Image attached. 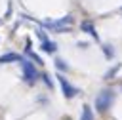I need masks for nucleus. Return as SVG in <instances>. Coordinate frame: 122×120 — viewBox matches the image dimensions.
<instances>
[{
	"label": "nucleus",
	"mask_w": 122,
	"mask_h": 120,
	"mask_svg": "<svg viewBox=\"0 0 122 120\" xmlns=\"http://www.w3.org/2000/svg\"><path fill=\"white\" fill-rule=\"evenodd\" d=\"M112 99H114L112 90L105 88V90H103V91H99V95L95 97V109H97L99 112H107V110H109V107H111V103H112Z\"/></svg>",
	"instance_id": "nucleus-1"
},
{
	"label": "nucleus",
	"mask_w": 122,
	"mask_h": 120,
	"mask_svg": "<svg viewBox=\"0 0 122 120\" xmlns=\"http://www.w3.org/2000/svg\"><path fill=\"white\" fill-rule=\"evenodd\" d=\"M82 120H93V114H92V109L88 105L82 107Z\"/></svg>",
	"instance_id": "nucleus-8"
},
{
	"label": "nucleus",
	"mask_w": 122,
	"mask_h": 120,
	"mask_svg": "<svg viewBox=\"0 0 122 120\" xmlns=\"http://www.w3.org/2000/svg\"><path fill=\"white\" fill-rule=\"evenodd\" d=\"M0 23H2V19H0Z\"/></svg>",
	"instance_id": "nucleus-14"
},
{
	"label": "nucleus",
	"mask_w": 122,
	"mask_h": 120,
	"mask_svg": "<svg viewBox=\"0 0 122 120\" xmlns=\"http://www.w3.org/2000/svg\"><path fill=\"white\" fill-rule=\"evenodd\" d=\"M57 80H59L61 90H63V95H65L67 99H72V97L78 93V90H76V88H74V86H72V84H71V82H69L65 76H61V74H59V76H57Z\"/></svg>",
	"instance_id": "nucleus-4"
},
{
	"label": "nucleus",
	"mask_w": 122,
	"mask_h": 120,
	"mask_svg": "<svg viewBox=\"0 0 122 120\" xmlns=\"http://www.w3.org/2000/svg\"><path fill=\"white\" fill-rule=\"evenodd\" d=\"M42 50H44V51H48V53H53V51L57 50V46H55L53 42L46 40V42H42Z\"/></svg>",
	"instance_id": "nucleus-7"
},
{
	"label": "nucleus",
	"mask_w": 122,
	"mask_h": 120,
	"mask_svg": "<svg viewBox=\"0 0 122 120\" xmlns=\"http://www.w3.org/2000/svg\"><path fill=\"white\" fill-rule=\"evenodd\" d=\"M118 69H120V65H116V67H112V69H111V70H109V72L105 74V78H107V80H109V78H112V76L116 74V70H118Z\"/></svg>",
	"instance_id": "nucleus-10"
},
{
	"label": "nucleus",
	"mask_w": 122,
	"mask_h": 120,
	"mask_svg": "<svg viewBox=\"0 0 122 120\" xmlns=\"http://www.w3.org/2000/svg\"><path fill=\"white\" fill-rule=\"evenodd\" d=\"M63 120H71V118H63Z\"/></svg>",
	"instance_id": "nucleus-13"
},
{
	"label": "nucleus",
	"mask_w": 122,
	"mask_h": 120,
	"mask_svg": "<svg viewBox=\"0 0 122 120\" xmlns=\"http://www.w3.org/2000/svg\"><path fill=\"white\" fill-rule=\"evenodd\" d=\"M103 51H105V57H107V59H112V57H114V50H112L109 44L103 46Z\"/></svg>",
	"instance_id": "nucleus-9"
},
{
	"label": "nucleus",
	"mask_w": 122,
	"mask_h": 120,
	"mask_svg": "<svg viewBox=\"0 0 122 120\" xmlns=\"http://www.w3.org/2000/svg\"><path fill=\"white\" fill-rule=\"evenodd\" d=\"M72 25V15H65L57 21H44V27L46 29H51V30H57V32H63V30H69Z\"/></svg>",
	"instance_id": "nucleus-2"
},
{
	"label": "nucleus",
	"mask_w": 122,
	"mask_h": 120,
	"mask_svg": "<svg viewBox=\"0 0 122 120\" xmlns=\"http://www.w3.org/2000/svg\"><path fill=\"white\" fill-rule=\"evenodd\" d=\"M21 61H23V59H21ZM38 76H40V74H38L36 67H34L29 59L23 61V78H25V82H27V84H34Z\"/></svg>",
	"instance_id": "nucleus-3"
},
{
	"label": "nucleus",
	"mask_w": 122,
	"mask_h": 120,
	"mask_svg": "<svg viewBox=\"0 0 122 120\" xmlns=\"http://www.w3.org/2000/svg\"><path fill=\"white\" fill-rule=\"evenodd\" d=\"M42 78H44V82H46V84L51 88V80H50V76H48V74H42Z\"/></svg>",
	"instance_id": "nucleus-12"
},
{
	"label": "nucleus",
	"mask_w": 122,
	"mask_h": 120,
	"mask_svg": "<svg viewBox=\"0 0 122 120\" xmlns=\"http://www.w3.org/2000/svg\"><path fill=\"white\" fill-rule=\"evenodd\" d=\"M55 67L61 69V70H67V63H63L61 59H55Z\"/></svg>",
	"instance_id": "nucleus-11"
},
{
	"label": "nucleus",
	"mask_w": 122,
	"mask_h": 120,
	"mask_svg": "<svg viewBox=\"0 0 122 120\" xmlns=\"http://www.w3.org/2000/svg\"><path fill=\"white\" fill-rule=\"evenodd\" d=\"M80 29H82L84 32H88V34H92V38H93V40H99V36H97V32H95V29H93V23H92V21H82V25H80Z\"/></svg>",
	"instance_id": "nucleus-5"
},
{
	"label": "nucleus",
	"mask_w": 122,
	"mask_h": 120,
	"mask_svg": "<svg viewBox=\"0 0 122 120\" xmlns=\"http://www.w3.org/2000/svg\"><path fill=\"white\" fill-rule=\"evenodd\" d=\"M13 61H21V55L19 53H4L0 55V63H13Z\"/></svg>",
	"instance_id": "nucleus-6"
}]
</instances>
